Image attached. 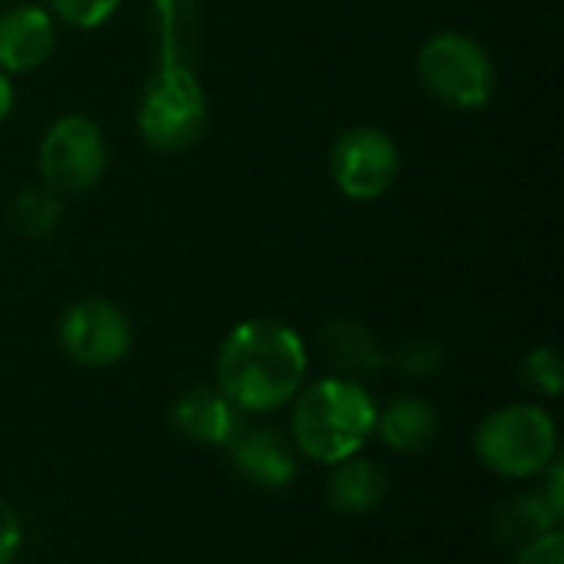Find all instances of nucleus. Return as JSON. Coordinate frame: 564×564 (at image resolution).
Segmentation results:
<instances>
[{
    "instance_id": "ddd939ff",
    "label": "nucleus",
    "mask_w": 564,
    "mask_h": 564,
    "mask_svg": "<svg viewBox=\"0 0 564 564\" xmlns=\"http://www.w3.org/2000/svg\"><path fill=\"white\" fill-rule=\"evenodd\" d=\"M390 489V476L380 463L367 456H350L334 466L327 482V502L340 516H370Z\"/></svg>"
},
{
    "instance_id": "f8f14e48",
    "label": "nucleus",
    "mask_w": 564,
    "mask_h": 564,
    "mask_svg": "<svg viewBox=\"0 0 564 564\" xmlns=\"http://www.w3.org/2000/svg\"><path fill=\"white\" fill-rule=\"evenodd\" d=\"M321 347H324L327 360L334 364L337 377H344V380L364 383L387 367V357H383L377 337L350 317H337V321L324 324Z\"/></svg>"
},
{
    "instance_id": "aec40b11",
    "label": "nucleus",
    "mask_w": 564,
    "mask_h": 564,
    "mask_svg": "<svg viewBox=\"0 0 564 564\" xmlns=\"http://www.w3.org/2000/svg\"><path fill=\"white\" fill-rule=\"evenodd\" d=\"M512 564H564V535L562 529L545 532L525 545L516 549V562Z\"/></svg>"
},
{
    "instance_id": "6e6552de",
    "label": "nucleus",
    "mask_w": 564,
    "mask_h": 564,
    "mask_svg": "<svg viewBox=\"0 0 564 564\" xmlns=\"http://www.w3.org/2000/svg\"><path fill=\"white\" fill-rule=\"evenodd\" d=\"M139 126H142V135L162 152L188 149L205 129V106H202L198 86H192L188 76L182 73L159 79L149 89Z\"/></svg>"
},
{
    "instance_id": "9b49d317",
    "label": "nucleus",
    "mask_w": 564,
    "mask_h": 564,
    "mask_svg": "<svg viewBox=\"0 0 564 564\" xmlns=\"http://www.w3.org/2000/svg\"><path fill=\"white\" fill-rule=\"evenodd\" d=\"M172 430L195 446H228L241 423L218 387H195L172 406Z\"/></svg>"
},
{
    "instance_id": "4468645a",
    "label": "nucleus",
    "mask_w": 564,
    "mask_h": 564,
    "mask_svg": "<svg viewBox=\"0 0 564 564\" xmlns=\"http://www.w3.org/2000/svg\"><path fill=\"white\" fill-rule=\"evenodd\" d=\"M373 433H380L393 453H423L440 436V413L423 397H397L377 413Z\"/></svg>"
},
{
    "instance_id": "f03ea898",
    "label": "nucleus",
    "mask_w": 564,
    "mask_h": 564,
    "mask_svg": "<svg viewBox=\"0 0 564 564\" xmlns=\"http://www.w3.org/2000/svg\"><path fill=\"white\" fill-rule=\"evenodd\" d=\"M377 403L357 380L327 377L301 387L291 413V440L301 456L337 466L357 456L377 430Z\"/></svg>"
},
{
    "instance_id": "6ab92c4d",
    "label": "nucleus",
    "mask_w": 564,
    "mask_h": 564,
    "mask_svg": "<svg viewBox=\"0 0 564 564\" xmlns=\"http://www.w3.org/2000/svg\"><path fill=\"white\" fill-rule=\"evenodd\" d=\"M393 367L403 377H433L443 367V347L436 340H410L393 354Z\"/></svg>"
},
{
    "instance_id": "dca6fc26",
    "label": "nucleus",
    "mask_w": 564,
    "mask_h": 564,
    "mask_svg": "<svg viewBox=\"0 0 564 564\" xmlns=\"http://www.w3.org/2000/svg\"><path fill=\"white\" fill-rule=\"evenodd\" d=\"M59 195L53 188H26L17 195V205H13V225L20 235L26 238H46L56 225H59Z\"/></svg>"
},
{
    "instance_id": "423d86ee",
    "label": "nucleus",
    "mask_w": 564,
    "mask_h": 564,
    "mask_svg": "<svg viewBox=\"0 0 564 564\" xmlns=\"http://www.w3.org/2000/svg\"><path fill=\"white\" fill-rule=\"evenodd\" d=\"M330 175L354 202L387 195L400 175V149L380 126H354L330 149Z\"/></svg>"
},
{
    "instance_id": "9d476101",
    "label": "nucleus",
    "mask_w": 564,
    "mask_h": 564,
    "mask_svg": "<svg viewBox=\"0 0 564 564\" xmlns=\"http://www.w3.org/2000/svg\"><path fill=\"white\" fill-rule=\"evenodd\" d=\"M56 46V20L36 3H17L0 17V69L30 73L50 59Z\"/></svg>"
},
{
    "instance_id": "f257e3e1",
    "label": "nucleus",
    "mask_w": 564,
    "mask_h": 564,
    "mask_svg": "<svg viewBox=\"0 0 564 564\" xmlns=\"http://www.w3.org/2000/svg\"><path fill=\"white\" fill-rule=\"evenodd\" d=\"M215 373L218 390L238 413L264 416L294 403L301 393L307 377V347L294 327L254 317L225 337Z\"/></svg>"
},
{
    "instance_id": "39448f33",
    "label": "nucleus",
    "mask_w": 564,
    "mask_h": 564,
    "mask_svg": "<svg viewBox=\"0 0 564 564\" xmlns=\"http://www.w3.org/2000/svg\"><path fill=\"white\" fill-rule=\"evenodd\" d=\"M40 175L56 195H79L99 185L109 165V142L89 116L56 119L40 142Z\"/></svg>"
},
{
    "instance_id": "412c9836",
    "label": "nucleus",
    "mask_w": 564,
    "mask_h": 564,
    "mask_svg": "<svg viewBox=\"0 0 564 564\" xmlns=\"http://www.w3.org/2000/svg\"><path fill=\"white\" fill-rule=\"evenodd\" d=\"M23 545V525L10 502L0 499V564H13Z\"/></svg>"
},
{
    "instance_id": "20e7f679",
    "label": "nucleus",
    "mask_w": 564,
    "mask_h": 564,
    "mask_svg": "<svg viewBox=\"0 0 564 564\" xmlns=\"http://www.w3.org/2000/svg\"><path fill=\"white\" fill-rule=\"evenodd\" d=\"M420 79L433 99L449 109H482L496 93V66L482 43L466 33H436L423 43L416 59Z\"/></svg>"
},
{
    "instance_id": "7ed1b4c3",
    "label": "nucleus",
    "mask_w": 564,
    "mask_h": 564,
    "mask_svg": "<svg viewBox=\"0 0 564 564\" xmlns=\"http://www.w3.org/2000/svg\"><path fill=\"white\" fill-rule=\"evenodd\" d=\"M479 463L502 479L542 476L558 456L555 420L535 403H512L489 413L476 430Z\"/></svg>"
},
{
    "instance_id": "0eeeda50",
    "label": "nucleus",
    "mask_w": 564,
    "mask_h": 564,
    "mask_svg": "<svg viewBox=\"0 0 564 564\" xmlns=\"http://www.w3.org/2000/svg\"><path fill=\"white\" fill-rule=\"evenodd\" d=\"M59 347L73 364L106 370L122 364L132 350V324L119 304L106 297H83L59 321Z\"/></svg>"
},
{
    "instance_id": "a211bd4d",
    "label": "nucleus",
    "mask_w": 564,
    "mask_h": 564,
    "mask_svg": "<svg viewBox=\"0 0 564 564\" xmlns=\"http://www.w3.org/2000/svg\"><path fill=\"white\" fill-rule=\"evenodd\" d=\"M122 0H50L53 17H59L66 26L76 30H93L99 23H106Z\"/></svg>"
},
{
    "instance_id": "2eb2a0df",
    "label": "nucleus",
    "mask_w": 564,
    "mask_h": 564,
    "mask_svg": "<svg viewBox=\"0 0 564 564\" xmlns=\"http://www.w3.org/2000/svg\"><path fill=\"white\" fill-rule=\"evenodd\" d=\"M562 529V519L549 509V502L539 496H516L512 502H506L499 512H496V522H492V535L496 542L502 545H525L545 532H555Z\"/></svg>"
},
{
    "instance_id": "4be33fe9",
    "label": "nucleus",
    "mask_w": 564,
    "mask_h": 564,
    "mask_svg": "<svg viewBox=\"0 0 564 564\" xmlns=\"http://www.w3.org/2000/svg\"><path fill=\"white\" fill-rule=\"evenodd\" d=\"M564 469L562 463L555 459L549 469H545V492H542V499L549 502V509L562 519L564 516Z\"/></svg>"
},
{
    "instance_id": "1a4fd4ad",
    "label": "nucleus",
    "mask_w": 564,
    "mask_h": 564,
    "mask_svg": "<svg viewBox=\"0 0 564 564\" xmlns=\"http://www.w3.org/2000/svg\"><path fill=\"white\" fill-rule=\"evenodd\" d=\"M225 449L231 456L235 473L254 489L278 492L288 489L297 476V449L278 430L268 426L238 430Z\"/></svg>"
},
{
    "instance_id": "5701e85b",
    "label": "nucleus",
    "mask_w": 564,
    "mask_h": 564,
    "mask_svg": "<svg viewBox=\"0 0 564 564\" xmlns=\"http://www.w3.org/2000/svg\"><path fill=\"white\" fill-rule=\"evenodd\" d=\"M10 109H13V83H10V73L0 69V122L10 116Z\"/></svg>"
},
{
    "instance_id": "f3484780",
    "label": "nucleus",
    "mask_w": 564,
    "mask_h": 564,
    "mask_svg": "<svg viewBox=\"0 0 564 564\" xmlns=\"http://www.w3.org/2000/svg\"><path fill=\"white\" fill-rule=\"evenodd\" d=\"M522 377H525V383L535 390V393H542V397H562L564 390V364H562V354L555 350V347H535L529 357H525V364H522Z\"/></svg>"
}]
</instances>
